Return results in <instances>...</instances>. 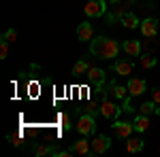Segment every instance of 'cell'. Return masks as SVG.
Here are the masks:
<instances>
[{
	"label": "cell",
	"mask_w": 160,
	"mask_h": 157,
	"mask_svg": "<svg viewBox=\"0 0 160 157\" xmlns=\"http://www.w3.org/2000/svg\"><path fill=\"white\" fill-rule=\"evenodd\" d=\"M122 25L126 28V30H135V28H141V21H139V17H137L135 13H126L122 19Z\"/></svg>",
	"instance_id": "cell-16"
},
{
	"label": "cell",
	"mask_w": 160,
	"mask_h": 157,
	"mask_svg": "<svg viewBox=\"0 0 160 157\" xmlns=\"http://www.w3.org/2000/svg\"><path fill=\"white\" fill-rule=\"evenodd\" d=\"M56 149L53 146H47V145H37L34 146V155L37 157H43V155H53Z\"/></svg>",
	"instance_id": "cell-20"
},
{
	"label": "cell",
	"mask_w": 160,
	"mask_h": 157,
	"mask_svg": "<svg viewBox=\"0 0 160 157\" xmlns=\"http://www.w3.org/2000/svg\"><path fill=\"white\" fill-rule=\"evenodd\" d=\"M152 100H154V104H156V115H160V87L152 91Z\"/></svg>",
	"instance_id": "cell-24"
},
{
	"label": "cell",
	"mask_w": 160,
	"mask_h": 157,
	"mask_svg": "<svg viewBox=\"0 0 160 157\" xmlns=\"http://www.w3.org/2000/svg\"><path fill=\"white\" fill-rule=\"evenodd\" d=\"M9 45H11L9 40H4V38L0 40V60H7V55H9Z\"/></svg>",
	"instance_id": "cell-23"
},
{
	"label": "cell",
	"mask_w": 160,
	"mask_h": 157,
	"mask_svg": "<svg viewBox=\"0 0 160 157\" xmlns=\"http://www.w3.org/2000/svg\"><path fill=\"white\" fill-rule=\"evenodd\" d=\"M2 38H4V40H9V43H15V40H17V32H15L13 28H9V30L2 34Z\"/></svg>",
	"instance_id": "cell-25"
},
{
	"label": "cell",
	"mask_w": 160,
	"mask_h": 157,
	"mask_svg": "<svg viewBox=\"0 0 160 157\" xmlns=\"http://www.w3.org/2000/svg\"><path fill=\"white\" fill-rule=\"evenodd\" d=\"M107 2H109V4H118L120 0H107Z\"/></svg>",
	"instance_id": "cell-28"
},
{
	"label": "cell",
	"mask_w": 160,
	"mask_h": 157,
	"mask_svg": "<svg viewBox=\"0 0 160 157\" xmlns=\"http://www.w3.org/2000/svg\"><path fill=\"white\" fill-rule=\"evenodd\" d=\"M77 38L79 40H92L94 38V28L90 21H81L77 25Z\"/></svg>",
	"instance_id": "cell-12"
},
{
	"label": "cell",
	"mask_w": 160,
	"mask_h": 157,
	"mask_svg": "<svg viewBox=\"0 0 160 157\" xmlns=\"http://www.w3.org/2000/svg\"><path fill=\"white\" fill-rule=\"evenodd\" d=\"M156 64H158V60H156L154 55H149V53L141 58V66H143V68H154Z\"/></svg>",
	"instance_id": "cell-22"
},
{
	"label": "cell",
	"mask_w": 160,
	"mask_h": 157,
	"mask_svg": "<svg viewBox=\"0 0 160 157\" xmlns=\"http://www.w3.org/2000/svg\"><path fill=\"white\" fill-rule=\"evenodd\" d=\"M109 94L115 96V100H122V102L130 96V94H128V87H124V85H120V83H111L109 85Z\"/></svg>",
	"instance_id": "cell-15"
},
{
	"label": "cell",
	"mask_w": 160,
	"mask_h": 157,
	"mask_svg": "<svg viewBox=\"0 0 160 157\" xmlns=\"http://www.w3.org/2000/svg\"><path fill=\"white\" fill-rule=\"evenodd\" d=\"M111 130L115 132V136H118V138H128V136L132 134V130H135V125H132L130 121H120V119H115L113 123H111Z\"/></svg>",
	"instance_id": "cell-6"
},
{
	"label": "cell",
	"mask_w": 160,
	"mask_h": 157,
	"mask_svg": "<svg viewBox=\"0 0 160 157\" xmlns=\"http://www.w3.org/2000/svg\"><path fill=\"white\" fill-rule=\"evenodd\" d=\"M141 32H143L145 38H154L158 34V19H156V17L143 19V21H141Z\"/></svg>",
	"instance_id": "cell-8"
},
{
	"label": "cell",
	"mask_w": 160,
	"mask_h": 157,
	"mask_svg": "<svg viewBox=\"0 0 160 157\" xmlns=\"http://www.w3.org/2000/svg\"><path fill=\"white\" fill-rule=\"evenodd\" d=\"M111 146V138L109 136H105V134H96L94 136V140H92V151H90V155H102L107 149Z\"/></svg>",
	"instance_id": "cell-5"
},
{
	"label": "cell",
	"mask_w": 160,
	"mask_h": 157,
	"mask_svg": "<svg viewBox=\"0 0 160 157\" xmlns=\"http://www.w3.org/2000/svg\"><path fill=\"white\" fill-rule=\"evenodd\" d=\"M75 127H77V132L81 134V136H92V134H96V117H94V113H86V115H81L77 123H75Z\"/></svg>",
	"instance_id": "cell-2"
},
{
	"label": "cell",
	"mask_w": 160,
	"mask_h": 157,
	"mask_svg": "<svg viewBox=\"0 0 160 157\" xmlns=\"http://www.w3.org/2000/svg\"><path fill=\"white\" fill-rule=\"evenodd\" d=\"M68 151H71L73 155H90V151H92V142H90V140H86V138L75 140Z\"/></svg>",
	"instance_id": "cell-10"
},
{
	"label": "cell",
	"mask_w": 160,
	"mask_h": 157,
	"mask_svg": "<svg viewBox=\"0 0 160 157\" xmlns=\"http://www.w3.org/2000/svg\"><path fill=\"white\" fill-rule=\"evenodd\" d=\"M60 121H62V127H64V132H66V130H71V119H68V115H62Z\"/></svg>",
	"instance_id": "cell-26"
},
{
	"label": "cell",
	"mask_w": 160,
	"mask_h": 157,
	"mask_svg": "<svg viewBox=\"0 0 160 157\" xmlns=\"http://www.w3.org/2000/svg\"><path fill=\"white\" fill-rule=\"evenodd\" d=\"M88 70H90V64H88L86 60H79V62H77V64L73 66V74H75V76L88 74Z\"/></svg>",
	"instance_id": "cell-18"
},
{
	"label": "cell",
	"mask_w": 160,
	"mask_h": 157,
	"mask_svg": "<svg viewBox=\"0 0 160 157\" xmlns=\"http://www.w3.org/2000/svg\"><path fill=\"white\" fill-rule=\"evenodd\" d=\"M120 49H122V45L109 36H96L90 40V53L100 58V60H113V58H118Z\"/></svg>",
	"instance_id": "cell-1"
},
{
	"label": "cell",
	"mask_w": 160,
	"mask_h": 157,
	"mask_svg": "<svg viewBox=\"0 0 160 157\" xmlns=\"http://www.w3.org/2000/svg\"><path fill=\"white\" fill-rule=\"evenodd\" d=\"M132 2H135V0H126V2H122V4L118 2V9H115V11L111 13V15H107V21H109V24H113L115 19H122L124 15L128 13V7H130Z\"/></svg>",
	"instance_id": "cell-13"
},
{
	"label": "cell",
	"mask_w": 160,
	"mask_h": 157,
	"mask_svg": "<svg viewBox=\"0 0 160 157\" xmlns=\"http://www.w3.org/2000/svg\"><path fill=\"white\" fill-rule=\"evenodd\" d=\"M139 113L141 115H152V113H156V104H154V100H149V102H143L141 106H139Z\"/></svg>",
	"instance_id": "cell-21"
},
{
	"label": "cell",
	"mask_w": 160,
	"mask_h": 157,
	"mask_svg": "<svg viewBox=\"0 0 160 157\" xmlns=\"http://www.w3.org/2000/svg\"><path fill=\"white\" fill-rule=\"evenodd\" d=\"M128 94L135 98V96H141L143 91H148V83L143 81V79H139V76H132L130 81H128Z\"/></svg>",
	"instance_id": "cell-9"
},
{
	"label": "cell",
	"mask_w": 160,
	"mask_h": 157,
	"mask_svg": "<svg viewBox=\"0 0 160 157\" xmlns=\"http://www.w3.org/2000/svg\"><path fill=\"white\" fill-rule=\"evenodd\" d=\"M98 110H100V115H102L105 119H111V121H115L118 117H120V113H122V109H120L115 102L107 100V98L100 102V109H98Z\"/></svg>",
	"instance_id": "cell-4"
},
{
	"label": "cell",
	"mask_w": 160,
	"mask_h": 157,
	"mask_svg": "<svg viewBox=\"0 0 160 157\" xmlns=\"http://www.w3.org/2000/svg\"><path fill=\"white\" fill-rule=\"evenodd\" d=\"M126 149H128L130 153H139V151L143 149V140H141V138H128Z\"/></svg>",
	"instance_id": "cell-19"
},
{
	"label": "cell",
	"mask_w": 160,
	"mask_h": 157,
	"mask_svg": "<svg viewBox=\"0 0 160 157\" xmlns=\"http://www.w3.org/2000/svg\"><path fill=\"white\" fill-rule=\"evenodd\" d=\"M122 49L130 55V58H137V55L141 53V43L135 40V38H130V40H124L122 43Z\"/></svg>",
	"instance_id": "cell-14"
},
{
	"label": "cell",
	"mask_w": 160,
	"mask_h": 157,
	"mask_svg": "<svg viewBox=\"0 0 160 157\" xmlns=\"http://www.w3.org/2000/svg\"><path fill=\"white\" fill-rule=\"evenodd\" d=\"M132 70H135L132 60L122 58V60H115V64H113V72L120 74V76H130V74H132Z\"/></svg>",
	"instance_id": "cell-7"
},
{
	"label": "cell",
	"mask_w": 160,
	"mask_h": 157,
	"mask_svg": "<svg viewBox=\"0 0 160 157\" xmlns=\"http://www.w3.org/2000/svg\"><path fill=\"white\" fill-rule=\"evenodd\" d=\"M88 81L92 85H96V87H100V85L105 83V70H102V68H96V66H90V70H88Z\"/></svg>",
	"instance_id": "cell-11"
},
{
	"label": "cell",
	"mask_w": 160,
	"mask_h": 157,
	"mask_svg": "<svg viewBox=\"0 0 160 157\" xmlns=\"http://www.w3.org/2000/svg\"><path fill=\"white\" fill-rule=\"evenodd\" d=\"M107 0H88L86 7H83V13L86 17H102L107 13Z\"/></svg>",
	"instance_id": "cell-3"
},
{
	"label": "cell",
	"mask_w": 160,
	"mask_h": 157,
	"mask_svg": "<svg viewBox=\"0 0 160 157\" xmlns=\"http://www.w3.org/2000/svg\"><path fill=\"white\" fill-rule=\"evenodd\" d=\"M9 142H11V145H15V146H19V145H22V138H19V136H13V134H9Z\"/></svg>",
	"instance_id": "cell-27"
},
{
	"label": "cell",
	"mask_w": 160,
	"mask_h": 157,
	"mask_svg": "<svg viewBox=\"0 0 160 157\" xmlns=\"http://www.w3.org/2000/svg\"><path fill=\"white\" fill-rule=\"evenodd\" d=\"M132 125H135V132H145V130L149 127V117L139 113V115L135 117V121H132Z\"/></svg>",
	"instance_id": "cell-17"
}]
</instances>
